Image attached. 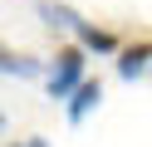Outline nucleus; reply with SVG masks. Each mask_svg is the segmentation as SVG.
Masks as SVG:
<instances>
[{"label": "nucleus", "instance_id": "39448f33", "mask_svg": "<svg viewBox=\"0 0 152 147\" xmlns=\"http://www.w3.org/2000/svg\"><path fill=\"white\" fill-rule=\"evenodd\" d=\"M25 147H44V142H39V137H30V142H25Z\"/></svg>", "mask_w": 152, "mask_h": 147}, {"label": "nucleus", "instance_id": "20e7f679", "mask_svg": "<svg viewBox=\"0 0 152 147\" xmlns=\"http://www.w3.org/2000/svg\"><path fill=\"white\" fill-rule=\"evenodd\" d=\"M5 69H10V74H30L34 64H30V59H20V54H5Z\"/></svg>", "mask_w": 152, "mask_h": 147}, {"label": "nucleus", "instance_id": "7ed1b4c3", "mask_svg": "<svg viewBox=\"0 0 152 147\" xmlns=\"http://www.w3.org/2000/svg\"><path fill=\"white\" fill-rule=\"evenodd\" d=\"M98 98H103V83H98V78H88V83L74 93V103H69V123H83V113L98 108Z\"/></svg>", "mask_w": 152, "mask_h": 147}, {"label": "nucleus", "instance_id": "f257e3e1", "mask_svg": "<svg viewBox=\"0 0 152 147\" xmlns=\"http://www.w3.org/2000/svg\"><path fill=\"white\" fill-rule=\"evenodd\" d=\"M83 49L79 44H64L59 54H54V74H49V93L54 98H69V93H79L83 88Z\"/></svg>", "mask_w": 152, "mask_h": 147}, {"label": "nucleus", "instance_id": "f03ea898", "mask_svg": "<svg viewBox=\"0 0 152 147\" xmlns=\"http://www.w3.org/2000/svg\"><path fill=\"white\" fill-rule=\"evenodd\" d=\"M147 64H152V39H142V44H128V49L118 54V74H123V78H137Z\"/></svg>", "mask_w": 152, "mask_h": 147}]
</instances>
